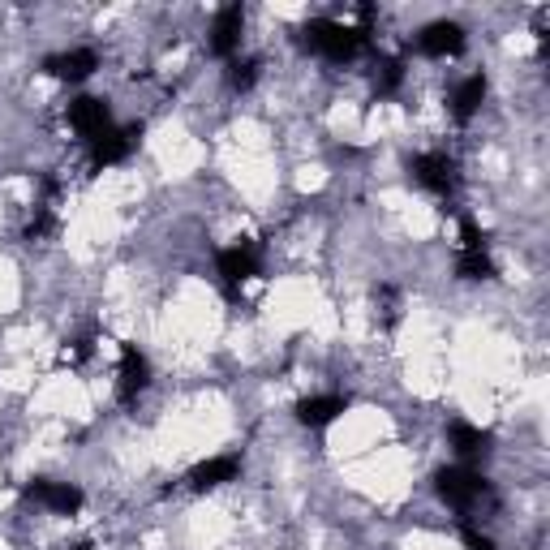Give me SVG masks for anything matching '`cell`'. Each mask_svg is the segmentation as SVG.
<instances>
[{
  "mask_svg": "<svg viewBox=\"0 0 550 550\" xmlns=\"http://www.w3.org/2000/svg\"><path fill=\"white\" fill-rule=\"evenodd\" d=\"M301 43H306L310 52L327 56V61L349 65V61H357V56L370 48V31H361V26H344V22H331V18H314V22L301 26Z\"/></svg>",
  "mask_w": 550,
  "mask_h": 550,
  "instance_id": "6da1fadb",
  "label": "cell"
},
{
  "mask_svg": "<svg viewBox=\"0 0 550 550\" xmlns=\"http://www.w3.org/2000/svg\"><path fill=\"white\" fill-rule=\"evenodd\" d=\"M434 490H439V499L456 512H469L482 499H490V482L477 469H465V465H452V469L434 473Z\"/></svg>",
  "mask_w": 550,
  "mask_h": 550,
  "instance_id": "7a4b0ae2",
  "label": "cell"
},
{
  "mask_svg": "<svg viewBox=\"0 0 550 550\" xmlns=\"http://www.w3.org/2000/svg\"><path fill=\"white\" fill-rule=\"evenodd\" d=\"M409 168H413V181L422 185V190H430L434 198H443V202L456 198V190H460V168H456V159L447 155V151H422Z\"/></svg>",
  "mask_w": 550,
  "mask_h": 550,
  "instance_id": "3957f363",
  "label": "cell"
},
{
  "mask_svg": "<svg viewBox=\"0 0 550 550\" xmlns=\"http://www.w3.org/2000/svg\"><path fill=\"white\" fill-rule=\"evenodd\" d=\"M22 495L31 499V503H43V508L56 512V516H78L82 503H86L78 486H69V482H48V477H31V482L22 486Z\"/></svg>",
  "mask_w": 550,
  "mask_h": 550,
  "instance_id": "277c9868",
  "label": "cell"
},
{
  "mask_svg": "<svg viewBox=\"0 0 550 550\" xmlns=\"http://www.w3.org/2000/svg\"><path fill=\"white\" fill-rule=\"evenodd\" d=\"M142 121L134 125H112L108 134H99L91 142V159H95V168H108V164H121V159H129L138 151V142H142Z\"/></svg>",
  "mask_w": 550,
  "mask_h": 550,
  "instance_id": "5b68a950",
  "label": "cell"
},
{
  "mask_svg": "<svg viewBox=\"0 0 550 550\" xmlns=\"http://www.w3.org/2000/svg\"><path fill=\"white\" fill-rule=\"evenodd\" d=\"M69 125H74V134L86 138V142H95L99 134H108V129H112V108H108V99H99V95H78L74 104H69Z\"/></svg>",
  "mask_w": 550,
  "mask_h": 550,
  "instance_id": "8992f818",
  "label": "cell"
},
{
  "mask_svg": "<svg viewBox=\"0 0 550 550\" xmlns=\"http://www.w3.org/2000/svg\"><path fill=\"white\" fill-rule=\"evenodd\" d=\"M215 267H220L228 288H237V284L254 280V275L263 271V258H258V245L254 241H237V245H228V250L215 254Z\"/></svg>",
  "mask_w": 550,
  "mask_h": 550,
  "instance_id": "52a82bcc",
  "label": "cell"
},
{
  "mask_svg": "<svg viewBox=\"0 0 550 550\" xmlns=\"http://www.w3.org/2000/svg\"><path fill=\"white\" fill-rule=\"evenodd\" d=\"M151 387V361L138 353V344H121V370H117V396L121 404H134Z\"/></svg>",
  "mask_w": 550,
  "mask_h": 550,
  "instance_id": "ba28073f",
  "label": "cell"
},
{
  "mask_svg": "<svg viewBox=\"0 0 550 550\" xmlns=\"http://www.w3.org/2000/svg\"><path fill=\"white\" fill-rule=\"evenodd\" d=\"M417 52L434 56V61H447V56H460L465 52V26L460 22H430L422 35H417Z\"/></svg>",
  "mask_w": 550,
  "mask_h": 550,
  "instance_id": "9c48e42d",
  "label": "cell"
},
{
  "mask_svg": "<svg viewBox=\"0 0 550 550\" xmlns=\"http://www.w3.org/2000/svg\"><path fill=\"white\" fill-rule=\"evenodd\" d=\"M241 31H245V9L224 5L211 22V52L220 56V61H233V56L241 52Z\"/></svg>",
  "mask_w": 550,
  "mask_h": 550,
  "instance_id": "30bf717a",
  "label": "cell"
},
{
  "mask_svg": "<svg viewBox=\"0 0 550 550\" xmlns=\"http://www.w3.org/2000/svg\"><path fill=\"white\" fill-rule=\"evenodd\" d=\"M99 69V56L91 48H74V52H56L43 61V74L56 82H86Z\"/></svg>",
  "mask_w": 550,
  "mask_h": 550,
  "instance_id": "8fae6325",
  "label": "cell"
},
{
  "mask_svg": "<svg viewBox=\"0 0 550 550\" xmlns=\"http://www.w3.org/2000/svg\"><path fill=\"white\" fill-rule=\"evenodd\" d=\"M241 477V460L237 456H211L202 460V465H194L190 473H185V486L190 490H215V486H228Z\"/></svg>",
  "mask_w": 550,
  "mask_h": 550,
  "instance_id": "7c38bea8",
  "label": "cell"
},
{
  "mask_svg": "<svg viewBox=\"0 0 550 550\" xmlns=\"http://www.w3.org/2000/svg\"><path fill=\"white\" fill-rule=\"evenodd\" d=\"M349 396H340V392H331V396H310V400H301L297 404V422L301 426H310V430H323L331 426L340 413H349Z\"/></svg>",
  "mask_w": 550,
  "mask_h": 550,
  "instance_id": "4fadbf2b",
  "label": "cell"
},
{
  "mask_svg": "<svg viewBox=\"0 0 550 550\" xmlns=\"http://www.w3.org/2000/svg\"><path fill=\"white\" fill-rule=\"evenodd\" d=\"M447 443H452L456 456L473 460V456H486L490 452V430L473 426V422H452V426H447Z\"/></svg>",
  "mask_w": 550,
  "mask_h": 550,
  "instance_id": "5bb4252c",
  "label": "cell"
},
{
  "mask_svg": "<svg viewBox=\"0 0 550 550\" xmlns=\"http://www.w3.org/2000/svg\"><path fill=\"white\" fill-rule=\"evenodd\" d=\"M486 91H490V82H486L482 74L465 78V82H460L456 91H452V117H456V121H469L473 112L486 104Z\"/></svg>",
  "mask_w": 550,
  "mask_h": 550,
  "instance_id": "9a60e30c",
  "label": "cell"
},
{
  "mask_svg": "<svg viewBox=\"0 0 550 550\" xmlns=\"http://www.w3.org/2000/svg\"><path fill=\"white\" fill-rule=\"evenodd\" d=\"M456 275H460V280H495L499 267H495V258H490L486 250H460Z\"/></svg>",
  "mask_w": 550,
  "mask_h": 550,
  "instance_id": "2e32d148",
  "label": "cell"
},
{
  "mask_svg": "<svg viewBox=\"0 0 550 550\" xmlns=\"http://www.w3.org/2000/svg\"><path fill=\"white\" fill-rule=\"evenodd\" d=\"M258 65L254 56H233V61H228V86H233V91H250V86L258 82Z\"/></svg>",
  "mask_w": 550,
  "mask_h": 550,
  "instance_id": "e0dca14e",
  "label": "cell"
},
{
  "mask_svg": "<svg viewBox=\"0 0 550 550\" xmlns=\"http://www.w3.org/2000/svg\"><path fill=\"white\" fill-rule=\"evenodd\" d=\"M400 82H404V61H400V56H387V61L379 65V74H374V91H379V95H396Z\"/></svg>",
  "mask_w": 550,
  "mask_h": 550,
  "instance_id": "ac0fdd59",
  "label": "cell"
},
{
  "mask_svg": "<svg viewBox=\"0 0 550 550\" xmlns=\"http://www.w3.org/2000/svg\"><path fill=\"white\" fill-rule=\"evenodd\" d=\"M52 228H56L52 202H39L35 215H31V224H26V241H43V237H52Z\"/></svg>",
  "mask_w": 550,
  "mask_h": 550,
  "instance_id": "d6986e66",
  "label": "cell"
},
{
  "mask_svg": "<svg viewBox=\"0 0 550 550\" xmlns=\"http://www.w3.org/2000/svg\"><path fill=\"white\" fill-rule=\"evenodd\" d=\"M460 250H486V233L473 215H460Z\"/></svg>",
  "mask_w": 550,
  "mask_h": 550,
  "instance_id": "ffe728a7",
  "label": "cell"
},
{
  "mask_svg": "<svg viewBox=\"0 0 550 550\" xmlns=\"http://www.w3.org/2000/svg\"><path fill=\"white\" fill-rule=\"evenodd\" d=\"M460 538H465V550H499V542L490 538V533H482L477 525H469V520L460 525Z\"/></svg>",
  "mask_w": 550,
  "mask_h": 550,
  "instance_id": "44dd1931",
  "label": "cell"
},
{
  "mask_svg": "<svg viewBox=\"0 0 550 550\" xmlns=\"http://www.w3.org/2000/svg\"><path fill=\"white\" fill-rule=\"evenodd\" d=\"M74 550H91V542H82V546H74Z\"/></svg>",
  "mask_w": 550,
  "mask_h": 550,
  "instance_id": "7402d4cb",
  "label": "cell"
}]
</instances>
